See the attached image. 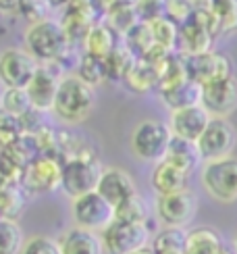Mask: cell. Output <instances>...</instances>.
Wrapping results in <instances>:
<instances>
[{"instance_id":"cell-1","label":"cell","mask_w":237,"mask_h":254,"mask_svg":"<svg viewBox=\"0 0 237 254\" xmlns=\"http://www.w3.org/2000/svg\"><path fill=\"white\" fill-rule=\"evenodd\" d=\"M96 107V92L77 75H64L59 83L52 113L67 125L83 123Z\"/></svg>"},{"instance_id":"cell-2","label":"cell","mask_w":237,"mask_h":254,"mask_svg":"<svg viewBox=\"0 0 237 254\" xmlns=\"http://www.w3.org/2000/svg\"><path fill=\"white\" fill-rule=\"evenodd\" d=\"M23 40H25V50L40 65L62 63V57L67 55V50L71 46L60 21H55V19H46V21H40V23L27 25Z\"/></svg>"},{"instance_id":"cell-3","label":"cell","mask_w":237,"mask_h":254,"mask_svg":"<svg viewBox=\"0 0 237 254\" xmlns=\"http://www.w3.org/2000/svg\"><path fill=\"white\" fill-rule=\"evenodd\" d=\"M171 140H173V133L169 129V123L158 119H146L135 125L131 137H129V146H131L135 158L156 165L165 161Z\"/></svg>"},{"instance_id":"cell-4","label":"cell","mask_w":237,"mask_h":254,"mask_svg":"<svg viewBox=\"0 0 237 254\" xmlns=\"http://www.w3.org/2000/svg\"><path fill=\"white\" fill-rule=\"evenodd\" d=\"M202 188L221 204L237 202V156H225L219 161L204 163L200 173Z\"/></svg>"},{"instance_id":"cell-5","label":"cell","mask_w":237,"mask_h":254,"mask_svg":"<svg viewBox=\"0 0 237 254\" xmlns=\"http://www.w3.org/2000/svg\"><path fill=\"white\" fill-rule=\"evenodd\" d=\"M98 156H81V158H67L62 161V175H60V190L71 200L96 192L98 179L102 175Z\"/></svg>"},{"instance_id":"cell-6","label":"cell","mask_w":237,"mask_h":254,"mask_svg":"<svg viewBox=\"0 0 237 254\" xmlns=\"http://www.w3.org/2000/svg\"><path fill=\"white\" fill-rule=\"evenodd\" d=\"M60 175H62L60 158L50 154H40L25 167L23 175L19 179V186L25 190L27 196L52 194L60 190Z\"/></svg>"},{"instance_id":"cell-7","label":"cell","mask_w":237,"mask_h":254,"mask_svg":"<svg viewBox=\"0 0 237 254\" xmlns=\"http://www.w3.org/2000/svg\"><path fill=\"white\" fill-rule=\"evenodd\" d=\"M150 234L152 231L148 223H125V221L115 219L100 234V238L106 254H129L148 246Z\"/></svg>"},{"instance_id":"cell-8","label":"cell","mask_w":237,"mask_h":254,"mask_svg":"<svg viewBox=\"0 0 237 254\" xmlns=\"http://www.w3.org/2000/svg\"><path fill=\"white\" fill-rule=\"evenodd\" d=\"M75 227L102 234L115 221V206H111L98 192H90L73 200L71 206Z\"/></svg>"},{"instance_id":"cell-9","label":"cell","mask_w":237,"mask_h":254,"mask_svg":"<svg viewBox=\"0 0 237 254\" xmlns=\"http://www.w3.org/2000/svg\"><path fill=\"white\" fill-rule=\"evenodd\" d=\"M237 144V131L229 119H210L204 133L198 137V150L202 156V163L219 161V158L231 156Z\"/></svg>"},{"instance_id":"cell-10","label":"cell","mask_w":237,"mask_h":254,"mask_svg":"<svg viewBox=\"0 0 237 254\" xmlns=\"http://www.w3.org/2000/svg\"><path fill=\"white\" fill-rule=\"evenodd\" d=\"M154 210H156L158 221L165 227L185 229V225H189L198 213V198L189 188L183 190V192L156 196Z\"/></svg>"},{"instance_id":"cell-11","label":"cell","mask_w":237,"mask_h":254,"mask_svg":"<svg viewBox=\"0 0 237 254\" xmlns=\"http://www.w3.org/2000/svg\"><path fill=\"white\" fill-rule=\"evenodd\" d=\"M200 104L210 117L227 119L237 111V79L233 75L200 86Z\"/></svg>"},{"instance_id":"cell-12","label":"cell","mask_w":237,"mask_h":254,"mask_svg":"<svg viewBox=\"0 0 237 254\" xmlns=\"http://www.w3.org/2000/svg\"><path fill=\"white\" fill-rule=\"evenodd\" d=\"M62 67L60 63H48V65H38V71L34 73V77L29 79L25 86L27 96L31 100V107L36 111L48 113L55 107L57 90L59 83L62 79Z\"/></svg>"},{"instance_id":"cell-13","label":"cell","mask_w":237,"mask_h":254,"mask_svg":"<svg viewBox=\"0 0 237 254\" xmlns=\"http://www.w3.org/2000/svg\"><path fill=\"white\" fill-rule=\"evenodd\" d=\"M40 63L23 48H6L0 52V81L4 88H25Z\"/></svg>"},{"instance_id":"cell-14","label":"cell","mask_w":237,"mask_h":254,"mask_svg":"<svg viewBox=\"0 0 237 254\" xmlns=\"http://www.w3.org/2000/svg\"><path fill=\"white\" fill-rule=\"evenodd\" d=\"M185 67H187V77L191 81H196L198 86H204L208 81H217L223 77H229L233 75V67H231V61L227 55H221V52H202V55H191L185 57Z\"/></svg>"},{"instance_id":"cell-15","label":"cell","mask_w":237,"mask_h":254,"mask_svg":"<svg viewBox=\"0 0 237 254\" xmlns=\"http://www.w3.org/2000/svg\"><path fill=\"white\" fill-rule=\"evenodd\" d=\"M98 13L100 10L96 8L92 0H69L64 4V15L60 19V25L71 44L73 42H83L88 31L96 23H100Z\"/></svg>"},{"instance_id":"cell-16","label":"cell","mask_w":237,"mask_h":254,"mask_svg":"<svg viewBox=\"0 0 237 254\" xmlns=\"http://www.w3.org/2000/svg\"><path fill=\"white\" fill-rule=\"evenodd\" d=\"M96 192H98L111 206L117 208L118 204H123L125 200L135 196L137 188H135L133 177L129 175L125 169H121V167H104L102 175L98 179V188H96Z\"/></svg>"},{"instance_id":"cell-17","label":"cell","mask_w":237,"mask_h":254,"mask_svg":"<svg viewBox=\"0 0 237 254\" xmlns=\"http://www.w3.org/2000/svg\"><path fill=\"white\" fill-rule=\"evenodd\" d=\"M210 119L212 117L204 111L202 104H196V107H187V109H179V111L171 113L169 129L175 137L198 142V137L204 133Z\"/></svg>"},{"instance_id":"cell-18","label":"cell","mask_w":237,"mask_h":254,"mask_svg":"<svg viewBox=\"0 0 237 254\" xmlns=\"http://www.w3.org/2000/svg\"><path fill=\"white\" fill-rule=\"evenodd\" d=\"M189 175L191 173L183 171V169L175 167L173 163H169L165 158V161L154 165L152 175H150V184H152V190L156 192V196H167V194L187 190Z\"/></svg>"},{"instance_id":"cell-19","label":"cell","mask_w":237,"mask_h":254,"mask_svg":"<svg viewBox=\"0 0 237 254\" xmlns=\"http://www.w3.org/2000/svg\"><path fill=\"white\" fill-rule=\"evenodd\" d=\"M57 242L60 246V254H106L100 234L81 227H71L62 231Z\"/></svg>"},{"instance_id":"cell-20","label":"cell","mask_w":237,"mask_h":254,"mask_svg":"<svg viewBox=\"0 0 237 254\" xmlns=\"http://www.w3.org/2000/svg\"><path fill=\"white\" fill-rule=\"evenodd\" d=\"M212 40H214V36L210 31L204 27L200 21L191 17L187 23L179 25V44H177L179 55L191 57V55L208 52V50H212Z\"/></svg>"},{"instance_id":"cell-21","label":"cell","mask_w":237,"mask_h":254,"mask_svg":"<svg viewBox=\"0 0 237 254\" xmlns=\"http://www.w3.org/2000/svg\"><path fill=\"white\" fill-rule=\"evenodd\" d=\"M118 46H121L118 44V34L106 25L104 21L96 23L83 40L85 55H92V57H98V59H109Z\"/></svg>"},{"instance_id":"cell-22","label":"cell","mask_w":237,"mask_h":254,"mask_svg":"<svg viewBox=\"0 0 237 254\" xmlns=\"http://www.w3.org/2000/svg\"><path fill=\"white\" fill-rule=\"evenodd\" d=\"M123 83L129 92L133 94H150L158 90V71L150 63L137 59L133 63V67L125 73Z\"/></svg>"},{"instance_id":"cell-23","label":"cell","mask_w":237,"mask_h":254,"mask_svg":"<svg viewBox=\"0 0 237 254\" xmlns=\"http://www.w3.org/2000/svg\"><path fill=\"white\" fill-rule=\"evenodd\" d=\"M200 92H202V88L196 81L185 79V81L177 83V86L163 90L158 94H160V98H163V102L169 107V111L173 113V111H179V109H187V107H196V104H200Z\"/></svg>"},{"instance_id":"cell-24","label":"cell","mask_w":237,"mask_h":254,"mask_svg":"<svg viewBox=\"0 0 237 254\" xmlns=\"http://www.w3.org/2000/svg\"><path fill=\"white\" fill-rule=\"evenodd\" d=\"M225 246L223 238L212 227H196L187 231L185 254H217Z\"/></svg>"},{"instance_id":"cell-25","label":"cell","mask_w":237,"mask_h":254,"mask_svg":"<svg viewBox=\"0 0 237 254\" xmlns=\"http://www.w3.org/2000/svg\"><path fill=\"white\" fill-rule=\"evenodd\" d=\"M167 161L173 163L175 167L183 169V171L191 173L200 163H202V156H200V150L196 142H189V140H181V137H175L171 140V146H169V152H167Z\"/></svg>"},{"instance_id":"cell-26","label":"cell","mask_w":237,"mask_h":254,"mask_svg":"<svg viewBox=\"0 0 237 254\" xmlns=\"http://www.w3.org/2000/svg\"><path fill=\"white\" fill-rule=\"evenodd\" d=\"M123 38H125L123 46L131 52L135 59H144L148 52L156 46L154 38H152V29H150V25L146 23V21H139V23L131 31H127Z\"/></svg>"},{"instance_id":"cell-27","label":"cell","mask_w":237,"mask_h":254,"mask_svg":"<svg viewBox=\"0 0 237 254\" xmlns=\"http://www.w3.org/2000/svg\"><path fill=\"white\" fill-rule=\"evenodd\" d=\"M0 109L19 121L23 119L29 111H34L25 88H6L0 94Z\"/></svg>"},{"instance_id":"cell-28","label":"cell","mask_w":237,"mask_h":254,"mask_svg":"<svg viewBox=\"0 0 237 254\" xmlns=\"http://www.w3.org/2000/svg\"><path fill=\"white\" fill-rule=\"evenodd\" d=\"M104 23L115 29L118 36H125L139 23V17L133 4H117L109 13H104Z\"/></svg>"},{"instance_id":"cell-29","label":"cell","mask_w":237,"mask_h":254,"mask_svg":"<svg viewBox=\"0 0 237 254\" xmlns=\"http://www.w3.org/2000/svg\"><path fill=\"white\" fill-rule=\"evenodd\" d=\"M150 29H152V38L154 44L165 48L169 52H175L179 44V25L173 23L169 17H160L154 21H148Z\"/></svg>"},{"instance_id":"cell-30","label":"cell","mask_w":237,"mask_h":254,"mask_svg":"<svg viewBox=\"0 0 237 254\" xmlns=\"http://www.w3.org/2000/svg\"><path fill=\"white\" fill-rule=\"evenodd\" d=\"M25 244L23 229L15 219L0 217V254H21Z\"/></svg>"},{"instance_id":"cell-31","label":"cell","mask_w":237,"mask_h":254,"mask_svg":"<svg viewBox=\"0 0 237 254\" xmlns=\"http://www.w3.org/2000/svg\"><path fill=\"white\" fill-rule=\"evenodd\" d=\"M77 77L88 83V86H92V88L100 86V83H104V81H109L104 59L85 55V52H83V57L77 63Z\"/></svg>"},{"instance_id":"cell-32","label":"cell","mask_w":237,"mask_h":254,"mask_svg":"<svg viewBox=\"0 0 237 254\" xmlns=\"http://www.w3.org/2000/svg\"><path fill=\"white\" fill-rule=\"evenodd\" d=\"M25 190L19 184H10L6 190H2L0 192V217L17 221V217L25 208Z\"/></svg>"},{"instance_id":"cell-33","label":"cell","mask_w":237,"mask_h":254,"mask_svg":"<svg viewBox=\"0 0 237 254\" xmlns=\"http://www.w3.org/2000/svg\"><path fill=\"white\" fill-rule=\"evenodd\" d=\"M115 219L125 221V223H148V204L146 200L135 194L129 200H125L123 204H118L115 208Z\"/></svg>"},{"instance_id":"cell-34","label":"cell","mask_w":237,"mask_h":254,"mask_svg":"<svg viewBox=\"0 0 237 254\" xmlns=\"http://www.w3.org/2000/svg\"><path fill=\"white\" fill-rule=\"evenodd\" d=\"M135 61H137V59H135L131 52H129V50L121 44L109 59H104V63H106V75H109V79L123 81L125 73L133 67V63H135Z\"/></svg>"},{"instance_id":"cell-35","label":"cell","mask_w":237,"mask_h":254,"mask_svg":"<svg viewBox=\"0 0 237 254\" xmlns=\"http://www.w3.org/2000/svg\"><path fill=\"white\" fill-rule=\"evenodd\" d=\"M185 238L187 231L179 227H165L160 229L152 240V250L154 252H165V250H185Z\"/></svg>"},{"instance_id":"cell-36","label":"cell","mask_w":237,"mask_h":254,"mask_svg":"<svg viewBox=\"0 0 237 254\" xmlns=\"http://www.w3.org/2000/svg\"><path fill=\"white\" fill-rule=\"evenodd\" d=\"M50 8L52 4L48 0H19L17 4V13L23 17L29 25L40 23V21H46L50 19Z\"/></svg>"},{"instance_id":"cell-37","label":"cell","mask_w":237,"mask_h":254,"mask_svg":"<svg viewBox=\"0 0 237 254\" xmlns=\"http://www.w3.org/2000/svg\"><path fill=\"white\" fill-rule=\"evenodd\" d=\"M21 135H23L21 121L10 117L8 113H4L2 109H0V148H2V152L6 150V148L13 146Z\"/></svg>"},{"instance_id":"cell-38","label":"cell","mask_w":237,"mask_h":254,"mask_svg":"<svg viewBox=\"0 0 237 254\" xmlns=\"http://www.w3.org/2000/svg\"><path fill=\"white\" fill-rule=\"evenodd\" d=\"M196 13V2L193 0H167L165 17H169L173 23L183 25Z\"/></svg>"},{"instance_id":"cell-39","label":"cell","mask_w":237,"mask_h":254,"mask_svg":"<svg viewBox=\"0 0 237 254\" xmlns=\"http://www.w3.org/2000/svg\"><path fill=\"white\" fill-rule=\"evenodd\" d=\"M21 254H60V246L55 238L48 236H31L25 238Z\"/></svg>"},{"instance_id":"cell-40","label":"cell","mask_w":237,"mask_h":254,"mask_svg":"<svg viewBox=\"0 0 237 254\" xmlns=\"http://www.w3.org/2000/svg\"><path fill=\"white\" fill-rule=\"evenodd\" d=\"M135 10H137V17L139 21H154L165 17V10H167V0H135L133 2Z\"/></svg>"},{"instance_id":"cell-41","label":"cell","mask_w":237,"mask_h":254,"mask_svg":"<svg viewBox=\"0 0 237 254\" xmlns=\"http://www.w3.org/2000/svg\"><path fill=\"white\" fill-rule=\"evenodd\" d=\"M92 2L96 4V8L100 10V13H109L111 8H115L117 4H121V0H92Z\"/></svg>"},{"instance_id":"cell-42","label":"cell","mask_w":237,"mask_h":254,"mask_svg":"<svg viewBox=\"0 0 237 254\" xmlns=\"http://www.w3.org/2000/svg\"><path fill=\"white\" fill-rule=\"evenodd\" d=\"M19 0H0V10H17Z\"/></svg>"},{"instance_id":"cell-43","label":"cell","mask_w":237,"mask_h":254,"mask_svg":"<svg viewBox=\"0 0 237 254\" xmlns=\"http://www.w3.org/2000/svg\"><path fill=\"white\" fill-rule=\"evenodd\" d=\"M10 186V182H8V177L2 173V171H0V192H2V190H6Z\"/></svg>"},{"instance_id":"cell-44","label":"cell","mask_w":237,"mask_h":254,"mask_svg":"<svg viewBox=\"0 0 237 254\" xmlns=\"http://www.w3.org/2000/svg\"><path fill=\"white\" fill-rule=\"evenodd\" d=\"M129 254H154V250H152V246H144V248H137V250L129 252Z\"/></svg>"},{"instance_id":"cell-45","label":"cell","mask_w":237,"mask_h":254,"mask_svg":"<svg viewBox=\"0 0 237 254\" xmlns=\"http://www.w3.org/2000/svg\"><path fill=\"white\" fill-rule=\"evenodd\" d=\"M48 2H50L52 6H60V4H67L69 0H48Z\"/></svg>"},{"instance_id":"cell-46","label":"cell","mask_w":237,"mask_h":254,"mask_svg":"<svg viewBox=\"0 0 237 254\" xmlns=\"http://www.w3.org/2000/svg\"><path fill=\"white\" fill-rule=\"evenodd\" d=\"M233 252L237 254V234H235V238H233Z\"/></svg>"},{"instance_id":"cell-47","label":"cell","mask_w":237,"mask_h":254,"mask_svg":"<svg viewBox=\"0 0 237 254\" xmlns=\"http://www.w3.org/2000/svg\"><path fill=\"white\" fill-rule=\"evenodd\" d=\"M0 154H2V148H0Z\"/></svg>"}]
</instances>
